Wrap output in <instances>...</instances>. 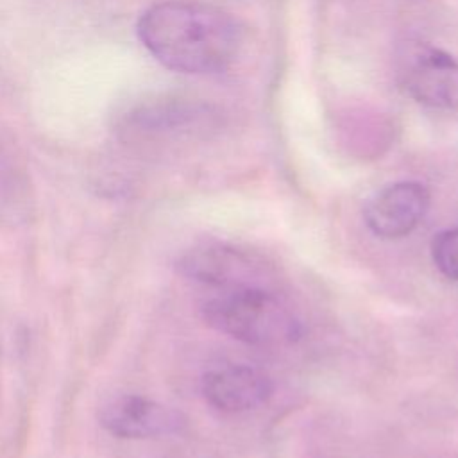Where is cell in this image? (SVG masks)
<instances>
[{
  "mask_svg": "<svg viewBox=\"0 0 458 458\" xmlns=\"http://www.w3.org/2000/svg\"><path fill=\"white\" fill-rule=\"evenodd\" d=\"M179 268L186 277L224 290L256 286L249 281L250 261L227 247H200L190 250L179 259Z\"/></svg>",
  "mask_w": 458,
  "mask_h": 458,
  "instance_id": "obj_7",
  "label": "cell"
},
{
  "mask_svg": "<svg viewBox=\"0 0 458 458\" xmlns=\"http://www.w3.org/2000/svg\"><path fill=\"white\" fill-rule=\"evenodd\" d=\"M102 428L118 438H157L181 433L186 419L175 408L141 395H118L100 410Z\"/></svg>",
  "mask_w": 458,
  "mask_h": 458,
  "instance_id": "obj_4",
  "label": "cell"
},
{
  "mask_svg": "<svg viewBox=\"0 0 458 458\" xmlns=\"http://www.w3.org/2000/svg\"><path fill=\"white\" fill-rule=\"evenodd\" d=\"M435 267L451 281H458V227L444 229L431 242Z\"/></svg>",
  "mask_w": 458,
  "mask_h": 458,
  "instance_id": "obj_8",
  "label": "cell"
},
{
  "mask_svg": "<svg viewBox=\"0 0 458 458\" xmlns=\"http://www.w3.org/2000/svg\"><path fill=\"white\" fill-rule=\"evenodd\" d=\"M206 401L224 413H242L258 408L272 394V381L265 372L249 365H225L204 374Z\"/></svg>",
  "mask_w": 458,
  "mask_h": 458,
  "instance_id": "obj_6",
  "label": "cell"
},
{
  "mask_svg": "<svg viewBox=\"0 0 458 458\" xmlns=\"http://www.w3.org/2000/svg\"><path fill=\"white\" fill-rule=\"evenodd\" d=\"M206 324L234 340L256 347L295 342L301 324L292 310L261 286H236L202 304Z\"/></svg>",
  "mask_w": 458,
  "mask_h": 458,
  "instance_id": "obj_2",
  "label": "cell"
},
{
  "mask_svg": "<svg viewBox=\"0 0 458 458\" xmlns=\"http://www.w3.org/2000/svg\"><path fill=\"white\" fill-rule=\"evenodd\" d=\"M141 45L181 73H218L242 47V27L224 9L199 0H163L147 7L136 25Z\"/></svg>",
  "mask_w": 458,
  "mask_h": 458,
  "instance_id": "obj_1",
  "label": "cell"
},
{
  "mask_svg": "<svg viewBox=\"0 0 458 458\" xmlns=\"http://www.w3.org/2000/svg\"><path fill=\"white\" fill-rule=\"evenodd\" d=\"M429 209V191L424 184L401 181L379 190L365 206L367 227L379 238L410 234Z\"/></svg>",
  "mask_w": 458,
  "mask_h": 458,
  "instance_id": "obj_5",
  "label": "cell"
},
{
  "mask_svg": "<svg viewBox=\"0 0 458 458\" xmlns=\"http://www.w3.org/2000/svg\"><path fill=\"white\" fill-rule=\"evenodd\" d=\"M397 81L406 95L435 109H458V61L426 41H406L397 52Z\"/></svg>",
  "mask_w": 458,
  "mask_h": 458,
  "instance_id": "obj_3",
  "label": "cell"
}]
</instances>
